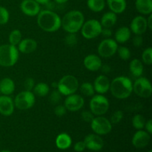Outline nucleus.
<instances>
[{"instance_id": "6ab92c4d", "label": "nucleus", "mask_w": 152, "mask_h": 152, "mask_svg": "<svg viewBox=\"0 0 152 152\" xmlns=\"http://www.w3.org/2000/svg\"><path fill=\"white\" fill-rule=\"evenodd\" d=\"M83 64L86 69L94 72L100 69L102 62L99 56L96 54H89L85 57Z\"/></svg>"}, {"instance_id": "39448f33", "label": "nucleus", "mask_w": 152, "mask_h": 152, "mask_svg": "<svg viewBox=\"0 0 152 152\" xmlns=\"http://www.w3.org/2000/svg\"><path fill=\"white\" fill-rule=\"evenodd\" d=\"M79 81L74 76L65 75L57 83V90L63 96L75 94L79 88Z\"/></svg>"}, {"instance_id": "864d4df0", "label": "nucleus", "mask_w": 152, "mask_h": 152, "mask_svg": "<svg viewBox=\"0 0 152 152\" xmlns=\"http://www.w3.org/2000/svg\"><path fill=\"white\" fill-rule=\"evenodd\" d=\"M148 152H152V151H151V150H150V151H148Z\"/></svg>"}, {"instance_id": "a18cd8bd", "label": "nucleus", "mask_w": 152, "mask_h": 152, "mask_svg": "<svg viewBox=\"0 0 152 152\" xmlns=\"http://www.w3.org/2000/svg\"><path fill=\"white\" fill-rule=\"evenodd\" d=\"M145 129H146V132H148V134H151L152 133V120H149L148 121L145 122Z\"/></svg>"}, {"instance_id": "ea45409f", "label": "nucleus", "mask_w": 152, "mask_h": 152, "mask_svg": "<svg viewBox=\"0 0 152 152\" xmlns=\"http://www.w3.org/2000/svg\"><path fill=\"white\" fill-rule=\"evenodd\" d=\"M67 112V109L64 105H58L54 108V114L57 117H62Z\"/></svg>"}, {"instance_id": "423d86ee", "label": "nucleus", "mask_w": 152, "mask_h": 152, "mask_svg": "<svg viewBox=\"0 0 152 152\" xmlns=\"http://www.w3.org/2000/svg\"><path fill=\"white\" fill-rule=\"evenodd\" d=\"M110 103L108 98L103 94H96L92 96L90 100V111L95 116H102L106 114L109 109Z\"/></svg>"}, {"instance_id": "cd10ccee", "label": "nucleus", "mask_w": 152, "mask_h": 152, "mask_svg": "<svg viewBox=\"0 0 152 152\" xmlns=\"http://www.w3.org/2000/svg\"><path fill=\"white\" fill-rule=\"evenodd\" d=\"M33 93L35 96H47L50 92V87L48 84L45 83H39L35 85L33 88Z\"/></svg>"}, {"instance_id": "4468645a", "label": "nucleus", "mask_w": 152, "mask_h": 152, "mask_svg": "<svg viewBox=\"0 0 152 152\" xmlns=\"http://www.w3.org/2000/svg\"><path fill=\"white\" fill-rule=\"evenodd\" d=\"M20 10L28 16H35L41 10L40 4L34 0H23L20 4Z\"/></svg>"}, {"instance_id": "e433bc0d", "label": "nucleus", "mask_w": 152, "mask_h": 152, "mask_svg": "<svg viewBox=\"0 0 152 152\" xmlns=\"http://www.w3.org/2000/svg\"><path fill=\"white\" fill-rule=\"evenodd\" d=\"M123 116H124L123 112L120 110L114 111L112 115H111L110 122L111 123V124H118L123 119Z\"/></svg>"}, {"instance_id": "8fccbe9b", "label": "nucleus", "mask_w": 152, "mask_h": 152, "mask_svg": "<svg viewBox=\"0 0 152 152\" xmlns=\"http://www.w3.org/2000/svg\"><path fill=\"white\" fill-rule=\"evenodd\" d=\"M68 0H54V1H56L58 4H64V3L67 2Z\"/></svg>"}, {"instance_id": "ddd939ff", "label": "nucleus", "mask_w": 152, "mask_h": 152, "mask_svg": "<svg viewBox=\"0 0 152 152\" xmlns=\"http://www.w3.org/2000/svg\"><path fill=\"white\" fill-rule=\"evenodd\" d=\"M148 29L146 18L143 16H137L132 19L130 30L135 35H142Z\"/></svg>"}, {"instance_id": "c756f323", "label": "nucleus", "mask_w": 152, "mask_h": 152, "mask_svg": "<svg viewBox=\"0 0 152 152\" xmlns=\"http://www.w3.org/2000/svg\"><path fill=\"white\" fill-rule=\"evenodd\" d=\"M79 88H80V92L85 96H92L94 95L95 91L94 88V86L92 83H89V82H85V83H82L81 86H79Z\"/></svg>"}, {"instance_id": "393cba45", "label": "nucleus", "mask_w": 152, "mask_h": 152, "mask_svg": "<svg viewBox=\"0 0 152 152\" xmlns=\"http://www.w3.org/2000/svg\"><path fill=\"white\" fill-rule=\"evenodd\" d=\"M129 70L133 77L138 78L143 74V64L142 61L138 59H134L129 64Z\"/></svg>"}, {"instance_id": "7c9ffc66", "label": "nucleus", "mask_w": 152, "mask_h": 152, "mask_svg": "<svg viewBox=\"0 0 152 152\" xmlns=\"http://www.w3.org/2000/svg\"><path fill=\"white\" fill-rule=\"evenodd\" d=\"M8 39L9 44L12 45L17 46L19 43L21 42V40L22 39V32L18 29L13 30L9 34Z\"/></svg>"}, {"instance_id": "c9c22d12", "label": "nucleus", "mask_w": 152, "mask_h": 152, "mask_svg": "<svg viewBox=\"0 0 152 152\" xmlns=\"http://www.w3.org/2000/svg\"><path fill=\"white\" fill-rule=\"evenodd\" d=\"M10 14L7 8L0 6V25H5L8 22Z\"/></svg>"}, {"instance_id": "f3484780", "label": "nucleus", "mask_w": 152, "mask_h": 152, "mask_svg": "<svg viewBox=\"0 0 152 152\" xmlns=\"http://www.w3.org/2000/svg\"><path fill=\"white\" fill-rule=\"evenodd\" d=\"M14 102L13 99L9 96H0V114L3 116L8 117L14 111Z\"/></svg>"}, {"instance_id": "a211bd4d", "label": "nucleus", "mask_w": 152, "mask_h": 152, "mask_svg": "<svg viewBox=\"0 0 152 152\" xmlns=\"http://www.w3.org/2000/svg\"><path fill=\"white\" fill-rule=\"evenodd\" d=\"M110 82L109 79L105 75H99L95 79L94 82V88L95 92L99 94H104L109 91L110 88Z\"/></svg>"}, {"instance_id": "6e6552de", "label": "nucleus", "mask_w": 152, "mask_h": 152, "mask_svg": "<svg viewBox=\"0 0 152 152\" xmlns=\"http://www.w3.org/2000/svg\"><path fill=\"white\" fill-rule=\"evenodd\" d=\"M35 95L32 91H23L18 94L13 102L14 106L19 110H28L32 108L35 104Z\"/></svg>"}, {"instance_id": "f8f14e48", "label": "nucleus", "mask_w": 152, "mask_h": 152, "mask_svg": "<svg viewBox=\"0 0 152 152\" xmlns=\"http://www.w3.org/2000/svg\"><path fill=\"white\" fill-rule=\"evenodd\" d=\"M85 104V100L83 96L80 94H73L67 96L64 102V105L67 111L75 112L81 109Z\"/></svg>"}, {"instance_id": "79ce46f5", "label": "nucleus", "mask_w": 152, "mask_h": 152, "mask_svg": "<svg viewBox=\"0 0 152 152\" xmlns=\"http://www.w3.org/2000/svg\"><path fill=\"white\" fill-rule=\"evenodd\" d=\"M132 44L137 48H140L143 44V38L142 35H135L132 39Z\"/></svg>"}, {"instance_id": "37998d69", "label": "nucleus", "mask_w": 152, "mask_h": 152, "mask_svg": "<svg viewBox=\"0 0 152 152\" xmlns=\"http://www.w3.org/2000/svg\"><path fill=\"white\" fill-rule=\"evenodd\" d=\"M74 148L77 152H82L84 151L86 148V144H85L84 141H79V142H77V143L74 145Z\"/></svg>"}, {"instance_id": "bb28decb", "label": "nucleus", "mask_w": 152, "mask_h": 152, "mask_svg": "<svg viewBox=\"0 0 152 152\" xmlns=\"http://www.w3.org/2000/svg\"><path fill=\"white\" fill-rule=\"evenodd\" d=\"M72 143L71 138L68 134H59L56 139V145L59 149H67L69 148Z\"/></svg>"}, {"instance_id": "412c9836", "label": "nucleus", "mask_w": 152, "mask_h": 152, "mask_svg": "<svg viewBox=\"0 0 152 152\" xmlns=\"http://www.w3.org/2000/svg\"><path fill=\"white\" fill-rule=\"evenodd\" d=\"M106 3L110 10L116 14L123 13L127 6L126 0H106Z\"/></svg>"}, {"instance_id": "1a4fd4ad", "label": "nucleus", "mask_w": 152, "mask_h": 152, "mask_svg": "<svg viewBox=\"0 0 152 152\" xmlns=\"http://www.w3.org/2000/svg\"><path fill=\"white\" fill-rule=\"evenodd\" d=\"M91 128L98 135H105L111 132L112 124L108 119L103 116H96L91 122Z\"/></svg>"}, {"instance_id": "c85d7f7f", "label": "nucleus", "mask_w": 152, "mask_h": 152, "mask_svg": "<svg viewBox=\"0 0 152 152\" xmlns=\"http://www.w3.org/2000/svg\"><path fill=\"white\" fill-rule=\"evenodd\" d=\"M105 0H87V6L91 11L99 13L102 11L105 7Z\"/></svg>"}, {"instance_id": "de8ad7c7", "label": "nucleus", "mask_w": 152, "mask_h": 152, "mask_svg": "<svg viewBox=\"0 0 152 152\" xmlns=\"http://www.w3.org/2000/svg\"><path fill=\"white\" fill-rule=\"evenodd\" d=\"M147 20V25H148V28H149L150 30H151L152 28V14L148 15V19H146Z\"/></svg>"}, {"instance_id": "f257e3e1", "label": "nucleus", "mask_w": 152, "mask_h": 152, "mask_svg": "<svg viewBox=\"0 0 152 152\" xmlns=\"http://www.w3.org/2000/svg\"><path fill=\"white\" fill-rule=\"evenodd\" d=\"M37 22L39 28L46 32H56L61 28L60 16L50 10H40Z\"/></svg>"}, {"instance_id": "0eeeda50", "label": "nucleus", "mask_w": 152, "mask_h": 152, "mask_svg": "<svg viewBox=\"0 0 152 152\" xmlns=\"http://www.w3.org/2000/svg\"><path fill=\"white\" fill-rule=\"evenodd\" d=\"M102 25L96 19H89L84 22L81 29V34L86 39H92L99 37L102 31Z\"/></svg>"}, {"instance_id": "603ef678", "label": "nucleus", "mask_w": 152, "mask_h": 152, "mask_svg": "<svg viewBox=\"0 0 152 152\" xmlns=\"http://www.w3.org/2000/svg\"><path fill=\"white\" fill-rule=\"evenodd\" d=\"M1 152H10V151H7V150H5V151H1Z\"/></svg>"}, {"instance_id": "20e7f679", "label": "nucleus", "mask_w": 152, "mask_h": 152, "mask_svg": "<svg viewBox=\"0 0 152 152\" xmlns=\"http://www.w3.org/2000/svg\"><path fill=\"white\" fill-rule=\"evenodd\" d=\"M19 52L16 46L10 44L0 45V66L12 67L19 59Z\"/></svg>"}, {"instance_id": "b1692460", "label": "nucleus", "mask_w": 152, "mask_h": 152, "mask_svg": "<svg viewBox=\"0 0 152 152\" xmlns=\"http://www.w3.org/2000/svg\"><path fill=\"white\" fill-rule=\"evenodd\" d=\"M137 10L142 15H149L152 13V0H136Z\"/></svg>"}, {"instance_id": "5701e85b", "label": "nucleus", "mask_w": 152, "mask_h": 152, "mask_svg": "<svg viewBox=\"0 0 152 152\" xmlns=\"http://www.w3.org/2000/svg\"><path fill=\"white\" fill-rule=\"evenodd\" d=\"M15 91V83L12 79L6 77L0 81V93L10 96Z\"/></svg>"}, {"instance_id": "2eb2a0df", "label": "nucleus", "mask_w": 152, "mask_h": 152, "mask_svg": "<svg viewBox=\"0 0 152 152\" xmlns=\"http://www.w3.org/2000/svg\"><path fill=\"white\" fill-rule=\"evenodd\" d=\"M84 142L86 147L91 151H99L104 146V141L99 135L96 134H90L85 137Z\"/></svg>"}, {"instance_id": "49530a36", "label": "nucleus", "mask_w": 152, "mask_h": 152, "mask_svg": "<svg viewBox=\"0 0 152 152\" xmlns=\"http://www.w3.org/2000/svg\"><path fill=\"white\" fill-rule=\"evenodd\" d=\"M100 69L102 70V72L105 73V74H108V73H109L110 71H111V67H110L109 65H102Z\"/></svg>"}, {"instance_id": "4be33fe9", "label": "nucleus", "mask_w": 152, "mask_h": 152, "mask_svg": "<svg viewBox=\"0 0 152 152\" xmlns=\"http://www.w3.org/2000/svg\"><path fill=\"white\" fill-rule=\"evenodd\" d=\"M131 35H132V31H131L130 28H129L126 26L120 27L114 34V40L117 42V43H126L131 38Z\"/></svg>"}, {"instance_id": "f03ea898", "label": "nucleus", "mask_w": 152, "mask_h": 152, "mask_svg": "<svg viewBox=\"0 0 152 152\" xmlns=\"http://www.w3.org/2000/svg\"><path fill=\"white\" fill-rule=\"evenodd\" d=\"M109 90L117 99H127L133 92V83L129 77L120 76L111 82Z\"/></svg>"}, {"instance_id": "aec40b11", "label": "nucleus", "mask_w": 152, "mask_h": 152, "mask_svg": "<svg viewBox=\"0 0 152 152\" xmlns=\"http://www.w3.org/2000/svg\"><path fill=\"white\" fill-rule=\"evenodd\" d=\"M17 46L19 52L24 54H30L37 50V42L34 39L27 38L21 40Z\"/></svg>"}, {"instance_id": "3c124183", "label": "nucleus", "mask_w": 152, "mask_h": 152, "mask_svg": "<svg viewBox=\"0 0 152 152\" xmlns=\"http://www.w3.org/2000/svg\"><path fill=\"white\" fill-rule=\"evenodd\" d=\"M52 86H53L54 88H57V82H53L52 83Z\"/></svg>"}, {"instance_id": "a878e982", "label": "nucleus", "mask_w": 152, "mask_h": 152, "mask_svg": "<svg viewBox=\"0 0 152 152\" xmlns=\"http://www.w3.org/2000/svg\"><path fill=\"white\" fill-rule=\"evenodd\" d=\"M117 14L113 13V12L109 11L104 13V14L102 15V18H101V20L99 22H100L102 28H111L115 25V24L117 23Z\"/></svg>"}, {"instance_id": "9b49d317", "label": "nucleus", "mask_w": 152, "mask_h": 152, "mask_svg": "<svg viewBox=\"0 0 152 152\" xmlns=\"http://www.w3.org/2000/svg\"><path fill=\"white\" fill-rule=\"evenodd\" d=\"M118 44L114 39L107 38L102 40L97 47L99 56L102 58H110L117 53Z\"/></svg>"}, {"instance_id": "58836bf2", "label": "nucleus", "mask_w": 152, "mask_h": 152, "mask_svg": "<svg viewBox=\"0 0 152 152\" xmlns=\"http://www.w3.org/2000/svg\"><path fill=\"white\" fill-rule=\"evenodd\" d=\"M81 118L86 123H90L92 121V120L94 118V115L91 111H86V110L81 113Z\"/></svg>"}, {"instance_id": "72a5a7b5", "label": "nucleus", "mask_w": 152, "mask_h": 152, "mask_svg": "<svg viewBox=\"0 0 152 152\" xmlns=\"http://www.w3.org/2000/svg\"><path fill=\"white\" fill-rule=\"evenodd\" d=\"M142 60L146 65H151L152 64V48H147L143 50L142 54Z\"/></svg>"}, {"instance_id": "5fc2aeb1", "label": "nucleus", "mask_w": 152, "mask_h": 152, "mask_svg": "<svg viewBox=\"0 0 152 152\" xmlns=\"http://www.w3.org/2000/svg\"><path fill=\"white\" fill-rule=\"evenodd\" d=\"M0 94H1V93H0Z\"/></svg>"}, {"instance_id": "09e8293b", "label": "nucleus", "mask_w": 152, "mask_h": 152, "mask_svg": "<svg viewBox=\"0 0 152 152\" xmlns=\"http://www.w3.org/2000/svg\"><path fill=\"white\" fill-rule=\"evenodd\" d=\"M34 1H37L39 4H46L49 2L50 0H34Z\"/></svg>"}, {"instance_id": "f704fd0d", "label": "nucleus", "mask_w": 152, "mask_h": 152, "mask_svg": "<svg viewBox=\"0 0 152 152\" xmlns=\"http://www.w3.org/2000/svg\"><path fill=\"white\" fill-rule=\"evenodd\" d=\"M78 38L76 34H68L65 38V43L68 47H74L77 45Z\"/></svg>"}, {"instance_id": "a19ab883", "label": "nucleus", "mask_w": 152, "mask_h": 152, "mask_svg": "<svg viewBox=\"0 0 152 152\" xmlns=\"http://www.w3.org/2000/svg\"><path fill=\"white\" fill-rule=\"evenodd\" d=\"M34 86H35V82H34V79L31 78V77H28L24 82V87L26 91H32Z\"/></svg>"}, {"instance_id": "dca6fc26", "label": "nucleus", "mask_w": 152, "mask_h": 152, "mask_svg": "<svg viewBox=\"0 0 152 152\" xmlns=\"http://www.w3.org/2000/svg\"><path fill=\"white\" fill-rule=\"evenodd\" d=\"M151 140V134L146 131L138 130L134 134L132 138V144L137 148H143L148 145Z\"/></svg>"}, {"instance_id": "4c0bfd02", "label": "nucleus", "mask_w": 152, "mask_h": 152, "mask_svg": "<svg viewBox=\"0 0 152 152\" xmlns=\"http://www.w3.org/2000/svg\"><path fill=\"white\" fill-rule=\"evenodd\" d=\"M61 98H62V94L59 93V91L54 90L50 94L49 101H50V103L53 104V105H56V104L59 103L60 102Z\"/></svg>"}, {"instance_id": "c03bdc74", "label": "nucleus", "mask_w": 152, "mask_h": 152, "mask_svg": "<svg viewBox=\"0 0 152 152\" xmlns=\"http://www.w3.org/2000/svg\"><path fill=\"white\" fill-rule=\"evenodd\" d=\"M100 35H102L103 37H105L106 39L109 38L112 35V31H111V30L110 28H102Z\"/></svg>"}, {"instance_id": "7ed1b4c3", "label": "nucleus", "mask_w": 152, "mask_h": 152, "mask_svg": "<svg viewBox=\"0 0 152 152\" xmlns=\"http://www.w3.org/2000/svg\"><path fill=\"white\" fill-rule=\"evenodd\" d=\"M85 17L81 11L73 10L65 13L62 19H61V27L68 34H76L80 31Z\"/></svg>"}, {"instance_id": "473e14b6", "label": "nucleus", "mask_w": 152, "mask_h": 152, "mask_svg": "<svg viewBox=\"0 0 152 152\" xmlns=\"http://www.w3.org/2000/svg\"><path fill=\"white\" fill-rule=\"evenodd\" d=\"M117 52L120 59L125 61L129 60L131 58V56H132L131 50L128 48L125 47V46H120V47L118 46Z\"/></svg>"}, {"instance_id": "9d476101", "label": "nucleus", "mask_w": 152, "mask_h": 152, "mask_svg": "<svg viewBox=\"0 0 152 152\" xmlns=\"http://www.w3.org/2000/svg\"><path fill=\"white\" fill-rule=\"evenodd\" d=\"M133 91L140 97H150L152 94L151 82L145 77H138L133 84Z\"/></svg>"}, {"instance_id": "2f4dec72", "label": "nucleus", "mask_w": 152, "mask_h": 152, "mask_svg": "<svg viewBox=\"0 0 152 152\" xmlns=\"http://www.w3.org/2000/svg\"><path fill=\"white\" fill-rule=\"evenodd\" d=\"M145 122H146V120L142 114H136V115L134 116L132 120V126L137 130H141V129H143L145 127Z\"/></svg>"}]
</instances>
